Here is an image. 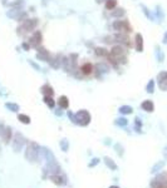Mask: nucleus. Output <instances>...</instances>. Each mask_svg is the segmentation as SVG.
<instances>
[{"label": "nucleus", "instance_id": "f257e3e1", "mask_svg": "<svg viewBox=\"0 0 167 188\" xmlns=\"http://www.w3.org/2000/svg\"><path fill=\"white\" fill-rule=\"evenodd\" d=\"M108 64L113 65L114 68H118L121 64L127 63V48L121 45V44H116L112 46L111 52L107 57Z\"/></svg>", "mask_w": 167, "mask_h": 188}, {"label": "nucleus", "instance_id": "f03ea898", "mask_svg": "<svg viewBox=\"0 0 167 188\" xmlns=\"http://www.w3.org/2000/svg\"><path fill=\"white\" fill-rule=\"evenodd\" d=\"M103 42L107 43V44L117 43V44H121V45H123L126 48H132V46H133V44H132L130 36H128V34H122V33H117V34H114V35L106 36Z\"/></svg>", "mask_w": 167, "mask_h": 188}, {"label": "nucleus", "instance_id": "7ed1b4c3", "mask_svg": "<svg viewBox=\"0 0 167 188\" xmlns=\"http://www.w3.org/2000/svg\"><path fill=\"white\" fill-rule=\"evenodd\" d=\"M38 24H39V20H38L37 18L26 19L25 22H23L18 28H16V34H18L19 36H25L26 34L32 33L37 29Z\"/></svg>", "mask_w": 167, "mask_h": 188}, {"label": "nucleus", "instance_id": "20e7f679", "mask_svg": "<svg viewBox=\"0 0 167 188\" xmlns=\"http://www.w3.org/2000/svg\"><path fill=\"white\" fill-rule=\"evenodd\" d=\"M39 152H40V147L38 143L29 141L26 146V152H25V158L29 162H35L39 157Z\"/></svg>", "mask_w": 167, "mask_h": 188}, {"label": "nucleus", "instance_id": "39448f33", "mask_svg": "<svg viewBox=\"0 0 167 188\" xmlns=\"http://www.w3.org/2000/svg\"><path fill=\"white\" fill-rule=\"evenodd\" d=\"M112 28L116 30L117 33L122 34H131L132 33V26L128 20H114L112 24Z\"/></svg>", "mask_w": 167, "mask_h": 188}, {"label": "nucleus", "instance_id": "423d86ee", "mask_svg": "<svg viewBox=\"0 0 167 188\" xmlns=\"http://www.w3.org/2000/svg\"><path fill=\"white\" fill-rule=\"evenodd\" d=\"M90 113L86 109H81L75 113V124H79L82 127H87V125L90 123Z\"/></svg>", "mask_w": 167, "mask_h": 188}, {"label": "nucleus", "instance_id": "0eeeda50", "mask_svg": "<svg viewBox=\"0 0 167 188\" xmlns=\"http://www.w3.org/2000/svg\"><path fill=\"white\" fill-rule=\"evenodd\" d=\"M41 42H43V34H41V32H39V30L33 32V34L29 38V40H28L29 45L32 48H35V49H38V48L41 45Z\"/></svg>", "mask_w": 167, "mask_h": 188}, {"label": "nucleus", "instance_id": "6e6552de", "mask_svg": "<svg viewBox=\"0 0 167 188\" xmlns=\"http://www.w3.org/2000/svg\"><path fill=\"white\" fill-rule=\"evenodd\" d=\"M24 143H25V138H24V135L22 133H15L14 134V138H13V149L15 150V152H20L24 146Z\"/></svg>", "mask_w": 167, "mask_h": 188}, {"label": "nucleus", "instance_id": "1a4fd4ad", "mask_svg": "<svg viewBox=\"0 0 167 188\" xmlns=\"http://www.w3.org/2000/svg\"><path fill=\"white\" fill-rule=\"evenodd\" d=\"M109 71V65L106 63H97L94 65V71L93 73H96V78H102V74L104 73H108Z\"/></svg>", "mask_w": 167, "mask_h": 188}, {"label": "nucleus", "instance_id": "9d476101", "mask_svg": "<svg viewBox=\"0 0 167 188\" xmlns=\"http://www.w3.org/2000/svg\"><path fill=\"white\" fill-rule=\"evenodd\" d=\"M79 71H81V74L83 75V77H89V75L93 74V71H94V65H93L92 63H83L81 68L78 69Z\"/></svg>", "mask_w": 167, "mask_h": 188}, {"label": "nucleus", "instance_id": "9b49d317", "mask_svg": "<svg viewBox=\"0 0 167 188\" xmlns=\"http://www.w3.org/2000/svg\"><path fill=\"white\" fill-rule=\"evenodd\" d=\"M157 83L160 89L163 92H167V71H160L157 75Z\"/></svg>", "mask_w": 167, "mask_h": 188}, {"label": "nucleus", "instance_id": "f8f14e48", "mask_svg": "<svg viewBox=\"0 0 167 188\" xmlns=\"http://www.w3.org/2000/svg\"><path fill=\"white\" fill-rule=\"evenodd\" d=\"M62 61H63V55L54 54V55H50V59L48 63L53 69H59V67H62Z\"/></svg>", "mask_w": 167, "mask_h": 188}, {"label": "nucleus", "instance_id": "ddd939ff", "mask_svg": "<svg viewBox=\"0 0 167 188\" xmlns=\"http://www.w3.org/2000/svg\"><path fill=\"white\" fill-rule=\"evenodd\" d=\"M37 50H38L37 52V59H39L41 61H49L50 55H52V54L49 53V50H47L44 46H39Z\"/></svg>", "mask_w": 167, "mask_h": 188}, {"label": "nucleus", "instance_id": "4468645a", "mask_svg": "<svg viewBox=\"0 0 167 188\" xmlns=\"http://www.w3.org/2000/svg\"><path fill=\"white\" fill-rule=\"evenodd\" d=\"M24 13V10L22 8H12L10 10L6 11V16L10 19H14V20H18V18Z\"/></svg>", "mask_w": 167, "mask_h": 188}, {"label": "nucleus", "instance_id": "2eb2a0df", "mask_svg": "<svg viewBox=\"0 0 167 188\" xmlns=\"http://www.w3.org/2000/svg\"><path fill=\"white\" fill-rule=\"evenodd\" d=\"M134 48L138 53L143 52V36L140 33H137L134 36Z\"/></svg>", "mask_w": 167, "mask_h": 188}, {"label": "nucleus", "instance_id": "dca6fc26", "mask_svg": "<svg viewBox=\"0 0 167 188\" xmlns=\"http://www.w3.org/2000/svg\"><path fill=\"white\" fill-rule=\"evenodd\" d=\"M40 93L44 95H49V97H53L54 95V89H53V87H52L50 84H48V83H45L41 85V88H40Z\"/></svg>", "mask_w": 167, "mask_h": 188}, {"label": "nucleus", "instance_id": "f3484780", "mask_svg": "<svg viewBox=\"0 0 167 188\" xmlns=\"http://www.w3.org/2000/svg\"><path fill=\"white\" fill-rule=\"evenodd\" d=\"M50 179L53 181V182L57 184V186H64V184L67 183V179H65V177L64 176H59V173L58 174H52Z\"/></svg>", "mask_w": 167, "mask_h": 188}, {"label": "nucleus", "instance_id": "a211bd4d", "mask_svg": "<svg viewBox=\"0 0 167 188\" xmlns=\"http://www.w3.org/2000/svg\"><path fill=\"white\" fill-rule=\"evenodd\" d=\"M94 54L97 57H99V58H107V57H108V54H109V52L106 49V48H103V46H97V48H94Z\"/></svg>", "mask_w": 167, "mask_h": 188}, {"label": "nucleus", "instance_id": "6ab92c4d", "mask_svg": "<svg viewBox=\"0 0 167 188\" xmlns=\"http://www.w3.org/2000/svg\"><path fill=\"white\" fill-rule=\"evenodd\" d=\"M58 105L62 109H68L69 108V99L65 95H60L58 99Z\"/></svg>", "mask_w": 167, "mask_h": 188}, {"label": "nucleus", "instance_id": "aec40b11", "mask_svg": "<svg viewBox=\"0 0 167 188\" xmlns=\"http://www.w3.org/2000/svg\"><path fill=\"white\" fill-rule=\"evenodd\" d=\"M1 138H3V141H4V143H9V141L12 139V128L5 127L1 133Z\"/></svg>", "mask_w": 167, "mask_h": 188}, {"label": "nucleus", "instance_id": "412c9836", "mask_svg": "<svg viewBox=\"0 0 167 188\" xmlns=\"http://www.w3.org/2000/svg\"><path fill=\"white\" fill-rule=\"evenodd\" d=\"M141 108L143 109V111H146V112H153L155 111V104H153V102L152 100H145L143 103L141 104Z\"/></svg>", "mask_w": 167, "mask_h": 188}, {"label": "nucleus", "instance_id": "4be33fe9", "mask_svg": "<svg viewBox=\"0 0 167 188\" xmlns=\"http://www.w3.org/2000/svg\"><path fill=\"white\" fill-rule=\"evenodd\" d=\"M126 15V10H124L123 8H116L112 10V13H111V16L112 18H122V16Z\"/></svg>", "mask_w": 167, "mask_h": 188}, {"label": "nucleus", "instance_id": "5701e85b", "mask_svg": "<svg viewBox=\"0 0 167 188\" xmlns=\"http://www.w3.org/2000/svg\"><path fill=\"white\" fill-rule=\"evenodd\" d=\"M104 163H106V166L108 167L109 169H112V170H116L117 169V164L113 162L112 158H109V157H104Z\"/></svg>", "mask_w": 167, "mask_h": 188}, {"label": "nucleus", "instance_id": "b1692460", "mask_svg": "<svg viewBox=\"0 0 167 188\" xmlns=\"http://www.w3.org/2000/svg\"><path fill=\"white\" fill-rule=\"evenodd\" d=\"M18 121H20L23 123V124H30V117L26 114H23V113H20V114H18Z\"/></svg>", "mask_w": 167, "mask_h": 188}, {"label": "nucleus", "instance_id": "393cba45", "mask_svg": "<svg viewBox=\"0 0 167 188\" xmlns=\"http://www.w3.org/2000/svg\"><path fill=\"white\" fill-rule=\"evenodd\" d=\"M155 53H156V58H157V60L160 61V63H162V61L165 60V54H163V52L161 50V48H160V46H156Z\"/></svg>", "mask_w": 167, "mask_h": 188}, {"label": "nucleus", "instance_id": "a878e982", "mask_svg": "<svg viewBox=\"0 0 167 188\" xmlns=\"http://www.w3.org/2000/svg\"><path fill=\"white\" fill-rule=\"evenodd\" d=\"M5 108L9 109L10 112H14V113L19 112V105L15 104V103H9V102H6V103H5Z\"/></svg>", "mask_w": 167, "mask_h": 188}, {"label": "nucleus", "instance_id": "bb28decb", "mask_svg": "<svg viewBox=\"0 0 167 188\" xmlns=\"http://www.w3.org/2000/svg\"><path fill=\"white\" fill-rule=\"evenodd\" d=\"M43 100H44V103L48 105L49 108H54V105H55V102H54V99L53 97H49V95H45V97L43 98Z\"/></svg>", "mask_w": 167, "mask_h": 188}, {"label": "nucleus", "instance_id": "cd10ccee", "mask_svg": "<svg viewBox=\"0 0 167 188\" xmlns=\"http://www.w3.org/2000/svg\"><path fill=\"white\" fill-rule=\"evenodd\" d=\"M118 111H119L121 114H131L133 112V109H132L131 105H122V107H119Z\"/></svg>", "mask_w": 167, "mask_h": 188}, {"label": "nucleus", "instance_id": "c85d7f7f", "mask_svg": "<svg viewBox=\"0 0 167 188\" xmlns=\"http://www.w3.org/2000/svg\"><path fill=\"white\" fill-rule=\"evenodd\" d=\"M117 6V0H107L106 1V9L107 10H113Z\"/></svg>", "mask_w": 167, "mask_h": 188}, {"label": "nucleus", "instance_id": "c756f323", "mask_svg": "<svg viewBox=\"0 0 167 188\" xmlns=\"http://www.w3.org/2000/svg\"><path fill=\"white\" fill-rule=\"evenodd\" d=\"M127 123H128V121H127L126 118H117L116 121H114V124L119 125V127H126Z\"/></svg>", "mask_w": 167, "mask_h": 188}, {"label": "nucleus", "instance_id": "7c9ffc66", "mask_svg": "<svg viewBox=\"0 0 167 188\" xmlns=\"http://www.w3.org/2000/svg\"><path fill=\"white\" fill-rule=\"evenodd\" d=\"M141 8H142V10H143V13H145V15H146V16H147V18H148L149 20H153V19H155V16H153V15H152V14H151V11H149V10H148L147 8H146V6H145L143 4H141Z\"/></svg>", "mask_w": 167, "mask_h": 188}, {"label": "nucleus", "instance_id": "2f4dec72", "mask_svg": "<svg viewBox=\"0 0 167 188\" xmlns=\"http://www.w3.org/2000/svg\"><path fill=\"white\" fill-rule=\"evenodd\" d=\"M146 90H147V93H153L155 92V80H149L147 87H146Z\"/></svg>", "mask_w": 167, "mask_h": 188}, {"label": "nucleus", "instance_id": "473e14b6", "mask_svg": "<svg viewBox=\"0 0 167 188\" xmlns=\"http://www.w3.org/2000/svg\"><path fill=\"white\" fill-rule=\"evenodd\" d=\"M60 148L63 152H68V148H69V144H68V141L67 139H62L60 141Z\"/></svg>", "mask_w": 167, "mask_h": 188}, {"label": "nucleus", "instance_id": "72a5a7b5", "mask_svg": "<svg viewBox=\"0 0 167 188\" xmlns=\"http://www.w3.org/2000/svg\"><path fill=\"white\" fill-rule=\"evenodd\" d=\"M156 13H157V18L160 22H162L163 20V13H162V10H161V6H157L156 8Z\"/></svg>", "mask_w": 167, "mask_h": 188}, {"label": "nucleus", "instance_id": "f704fd0d", "mask_svg": "<svg viewBox=\"0 0 167 188\" xmlns=\"http://www.w3.org/2000/svg\"><path fill=\"white\" fill-rule=\"evenodd\" d=\"M26 19H29V16H28V13H26V11H24L23 14H22V15H20L19 18H18V20H16V22H20V23H23V22H25Z\"/></svg>", "mask_w": 167, "mask_h": 188}, {"label": "nucleus", "instance_id": "c9c22d12", "mask_svg": "<svg viewBox=\"0 0 167 188\" xmlns=\"http://www.w3.org/2000/svg\"><path fill=\"white\" fill-rule=\"evenodd\" d=\"M163 164H165V163H163V162H160V163H157V164H156V166L153 167V168H152V170H151V172H152V173H156V172H158V169H161L162 167H163Z\"/></svg>", "mask_w": 167, "mask_h": 188}, {"label": "nucleus", "instance_id": "e433bc0d", "mask_svg": "<svg viewBox=\"0 0 167 188\" xmlns=\"http://www.w3.org/2000/svg\"><path fill=\"white\" fill-rule=\"evenodd\" d=\"M134 121H136V131L140 132V131H141V127H142V122H141V119L137 117V118L134 119Z\"/></svg>", "mask_w": 167, "mask_h": 188}, {"label": "nucleus", "instance_id": "4c0bfd02", "mask_svg": "<svg viewBox=\"0 0 167 188\" xmlns=\"http://www.w3.org/2000/svg\"><path fill=\"white\" fill-rule=\"evenodd\" d=\"M114 148H116V150H117V153L119 156H123V148H122V146L121 144H116L114 146Z\"/></svg>", "mask_w": 167, "mask_h": 188}, {"label": "nucleus", "instance_id": "58836bf2", "mask_svg": "<svg viewBox=\"0 0 167 188\" xmlns=\"http://www.w3.org/2000/svg\"><path fill=\"white\" fill-rule=\"evenodd\" d=\"M68 117H69V119H71V121L75 124V114H74V113H73L72 111H68Z\"/></svg>", "mask_w": 167, "mask_h": 188}, {"label": "nucleus", "instance_id": "ea45409f", "mask_svg": "<svg viewBox=\"0 0 167 188\" xmlns=\"http://www.w3.org/2000/svg\"><path fill=\"white\" fill-rule=\"evenodd\" d=\"M98 163H99V159H98V158H93V159H92V162H90L88 166L90 167V168H92V167H94L96 164H98Z\"/></svg>", "mask_w": 167, "mask_h": 188}, {"label": "nucleus", "instance_id": "a19ab883", "mask_svg": "<svg viewBox=\"0 0 167 188\" xmlns=\"http://www.w3.org/2000/svg\"><path fill=\"white\" fill-rule=\"evenodd\" d=\"M28 61H29V64H30V65H32V67H33V68H34V69H35V70H40V67L38 65L37 63H34L33 60H28Z\"/></svg>", "mask_w": 167, "mask_h": 188}, {"label": "nucleus", "instance_id": "79ce46f5", "mask_svg": "<svg viewBox=\"0 0 167 188\" xmlns=\"http://www.w3.org/2000/svg\"><path fill=\"white\" fill-rule=\"evenodd\" d=\"M22 48H23L24 50H29L32 46H30V45H29V43L26 42V43H23V44H22Z\"/></svg>", "mask_w": 167, "mask_h": 188}, {"label": "nucleus", "instance_id": "37998d69", "mask_svg": "<svg viewBox=\"0 0 167 188\" xmlns=\"http://www.w3.org/2000/svg\"><path fill=\"white\" fill-rule=\"evenodd\" d=\"M163 44H167V32L165 33V35H163V40H162Z\"/></svg>", "mask_w": 167, "mask_h": 188}, {"label": "nucleus", "instance_id": "c03bdc74", "mask_svg": "<svg viewBox=\"0 0 167 188\" xmlns=\"http://www.w3.org/2000/svg\"><path fill=\"white\" fill-rule=\"evenodd\" d=\"M4 125H3V123H0V135H1V133H3V131H4Z\"/></svg>", "mask_w": 167, "mask_h": 188}, {"label": "nucleus", "instance_id": "a18cd8bd", "mask_svg": "<svg viewBox=\"0 0 167 188\" xmlns=\"http://www.w3.org/2000/svg\"><path fill=\"white\" fill-rule=\"evenodd\" d=\"M107 0H96V3L97 4H100V3H106Z\"/></svg>", "mask_w": 167, "mask_h": 188}, {"label": "nucleus", "instance_id": "49530a36", "mask_svg": "<svg viewBox=\"0 0 167 188\" xmlns=\"http://www.w3.org/2000/svg\"><path fill=\"white\" fill-rule=\"evenodd\" d=\"M55 114H57V115H62L63 113H62V111H59V109H58V111H55Z\"/></svg>", "mask_w": 167, "mask_h": 188}, {"label": "nucleus", "instance_id": "de8ad7c7", "mask_svg": "<svg viewBox=\"0 0 167 188\" xmlns=\"http://www.w3.org/2000/svg\"><path fill=\"white\" fill-rule=\"evenodd\" d=\"M109 188H119V187H117V186H111Z\"/></svg>", "mask_w": 167, "mask_h": 188}, {"label": "nucleus", "instance_id": "09e8293b", "mask_svg": "<svg viewBox=\"0 0 167 188\" xmlns=\"http://www.w3.org/2000/svg\"><path fill=\"white\" fill-rule=\"evenodd\" d=\"M165 156H167V147H166V149H165Z\"/></svg>", "mask_w": 167, "mask_h": 188}, {"label": "nucleus", "instance_id": "8fccbe9b", "mask_svg": "<svg viewBox=\"0 0 167 188\" xmlns=\"http://www.w3.org/2000/svg\"><path fill=\"white\" fill-rule=\"evenodd\" d=\"M3 4H4V5H5V0H3Z\"/></svg>", "mask_w": 167, "mask_h": 188}]
</instances>
